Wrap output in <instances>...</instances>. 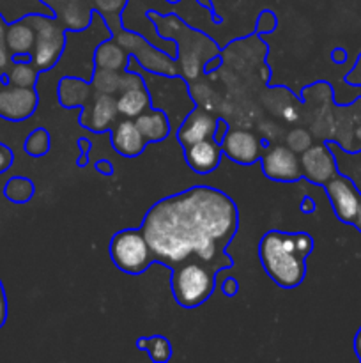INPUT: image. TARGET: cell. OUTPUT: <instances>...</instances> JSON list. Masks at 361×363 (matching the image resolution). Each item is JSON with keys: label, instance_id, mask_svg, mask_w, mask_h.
Returning a JSON list of instances; mask_svg holds the SVG:
<instances>
[{"label": "cell", "instance_id": "cell-17", "mask_svg": "<svg viewBox=\"0 0 361 363\" xmlns=\"http://www.w3.org/2000/svg\"><path fill=\"white\" fill-rule=\"evenodd\" d=\"M216 124H218V119H214L207 110L193 108L179 124L177 142L183 147H188V145H193L197 142L212 138L214 137Z\"/></svg>", "mask_w": 361, "mask_h": 363}, {"label": "cell", "instance_id": "cell-11", "mask_svg": "<svg viewBox=\"0 0 361 363\" xmlns=\"http://www.w3.org/2000/svg\"><path fill=\"white\" fill-rule=\"evenodd\" d=\"M119 108H117V96L115 94H99L92 92L91 99L81 106L80 113V126L94 131V133H105L119 117Z\"/></svg>", "mask_w": 361, "mask_h": 363}, {"label": "cell", "instance_id": "cell-14", "mask_svg": "<svg viewBox=\"0 0 361 363\" xmlns=\"http://www.w3.org/2000/svg\"><path fill=\"white\" fill-rule=\"evenodd\" d=\"M67 32H84L92 25L94 11L88 0H41Z\"/></svg>", "mask_w": 361, "mask_h": 363}, {"label": "cell", "instance_id": "cell-10", "mask_svg": "<svg viewBox=\"0 0 361 363\" xmlns=\"http://www.w3.org/2000/svg\"><path fill=\"white\" fill-rule=\"evenodd\" d=\"M262 172L271 181L278 183H296L303 177L301 160L289 145H275L264 151L260 158Z\"/></svg>", "mask_w": 361, "mask_h": 363}, {"label": "cell", "instance_id": "cell-4", "mask_svg": "<svg viewBox=\"0 0 361 363\" xmlns=\"http://www.w3.org/2000/svg\"><path fill=\"white\" fill-rule=\"evenodd\" d=\"M216 272L211 264L188 259L172 268V293L184 308H197L211 298L216 287Z\"/></svg>", "mask_w": 361, "mask_h": 363}, {"label": "cell", "instance_id": "cell-43", "mask_svg": "<svg viewBox=\"0 0 361 363\" xmlns=\"http://www.w3.org/2000/svg\"><path fill=\"white\" fill-rule=\"evenodd\" d=\"M198 2V6H202L204 7V9H207V11H214V6H212V0H197Z\"/></svg>", "mask_w": 361, "mask_h": 363}, {"label": "cell", "instance_id": "cell-2", "mask_svg": "<svg viewBox=\"0 0 361 363\" xmlns=\"http://www.w3.org/2000/svg\"><path fill=\"white\" fill-rule=\"evenodd\" d=\"M314 241L306 233L269 230L258 243V259L273 282L283 289H294L306 275V257Z\"/></svg>", "mask_w": 361, "mask_h": 363}, {"label": "cell", "instance_id": "cell-34", "mask_svg": "<svg viewBox=\"0 0 361 363\" xmlns=\"http://www.w3.org/2000/svg\"><path fill=\"white\" fill-rule=\"evenodd\" d=\"M76 145L81 149V156L78 158L76 165L80 167V169H84V167L88 163V149H91V142H88L87 138H78Z\"/></svg>", "mask_w": 361, "mask_h": 363}, {"label": "cell", "instance_id": "cell-20", "mask_svg": "<svg viewBox=\"0 0 361 363\" xmlns=\"http://www.w3.org/2000/svg\"><path fill=\"white\" fill-rule=\"evenodd\" d=\"M134 123H137L138 130H140V133L144 135L147 144L149 142L156 144V142L165 140V138L170 135V131H172L170 117L166 116L163 110L152 108V106L149 110H145L144 113H140V116L134 119Z\"/></svg>", "mask_w": 361, "mask_h": 363}, {"label": "cell", "instance_id": "cell-18", "mask_svg": "<svg viewBox=\"0 0 361 363\" xmlns=\"http://www.w3.org/2000/svg\"><path fill=\"white\" fill-rule=\"evenodd\" d=\"M222 145L214 138H207V140L197 142V144L184 147L186 163L197 174H209L218 169L219 162H222Z\"/></svg>", "mask_w": 361, "mask_h": 363}, {"label": "cell", "instance_id": "cell-39", "mask_svg": "<svg viewBox=\"0 0 361 363\" xmlns=\"http://www.w3.org/2000/svg\"><path fill=\"white\" fill-rule=\"evenodd\" d=\"M227 128H229V124H227V121H223V119H218V124H216V131H214V140L218 142V144H222V140H223V137H225V131H227Z\"/></svg>", "mask_w": 361, "mask_h": 363}, {"label": "cell", "instance_id": "cell-33", "mask_svg": "<svg viewBox=\"0 0 361 363\" xmlns=\"http://www.w3.org/2000/svg\"><path fill=\"white\" fill-rule=\"evenodd\" d=\"M13 160L14 156L13 152H11V149L0 142V174L6 172V170L13 165Z\"/></svg>", "mask_w": 361, "mask_h": 363}, {"label": "cell", "instance_id": "cell-3", "mask_svg": "<svg viewBox=\"0 0 361 363\" xmlns=\"http://www.w3.org/2000/svg\"><path fill=\"white\" fill-rule=\"evenodd\" d=\"M147 16L152 20L161 39L176 43L177 64L186 80L197 78L204 71L205 62L219 55V46L209 35L188 27L177 14H159L151 11Z\"/></svg>", "mask_w": 361, "mask_h": 363}, {"label": "cell", "instance_id": "cell-37", "mask_svg": "<svg viewBox=\"0 0 361 363\" xmlns=\"http://www.w3.org/2000/svg\"><path fill=\"white\" fill-rule=\"evenodd\" d=\"M7 319V298H6V291H4L2 282H0V328L6 325Z\"/></svg>", "mask_w": 361, "mask_h": 363}, {"label": "cell", "instance_id": "cell-7", "mask_svg": "<svg viewBox=\"0 0 361 363\" xmlns=\"http://www.w3.org/2000/svg\"><path fill=\"white\" fill-rule=\"evenodd\" d=\"M112 38L131 57H134V60L140 64L142 69H145L147 73L161 74V77H177V74H180L177 60L166 52H163V50L151 45L138 32L130 30V28H119L117 32H113Z\"/></svg>", "mask_w": 361, "mask_h": 363}, {"label": "cell", "instance_id": "cell-12", "mask_svg": "<svg viewBox=\"0 0 361 363\" xmlns=\"http://www.w3.org/2000/svg\"><path fill=\"white\" fill-rule=\"evenodd\" d=\"M324 186L335 215L343 223H353L361 204V195L353 184V181L342 174H336Z\"/></svg>", "mask_w": 361, "mask_h": 363}, {"label": "cell", "instance_id": "cell-42", "mask_svg": "<svg viewBox=\"0 0 361 363\" xmlns=\"http://www.w3.org/2000/svg\"><path fill=\"white\" fill-rule=\"evenodd\" d=\"M354 351H356L357 358L361 360V328H360V332H357L356 339H354Z\"/></svg>", "mask_w": 361, "mask_h": 363}, {"label": "cell", "instance_id": "cell-36", "mask_svg": "<svg viewBox=\"0 0 361 363\" xmlns=\"http://www.w3.org/2000/svg\"><path fill=\"white\" fill-rule=\"evenodd\" d=\"M222 291L227 294V296H236L237 291H239V284H237L236 279L229 277V279H227V280H223Z\"/></svg>", "mask_w": 361, "mask_h": 363}, {"label": "cell", "instance_id": "cell-6", "mask_svg": "<svg viewBox=\"0 0 361 363\" xmlns=\"http://www.w3.org/2000/svg\"><path fill=\"white\" fill-rule=\"evenodd\" d=\"M108 250L113 264L130 275H140L154 262V255L142 229L119 230L110 241Z\"/></svg>", "mask_w": 361, "mask_h": 363}, {"label": "cell", "instance_id": "cell-8", "mask_svg": "<svg viewBox=\"0 0 361 363\" xmlns=\"http://www.w3.org/2000/svg\"><path fill=\"white\" fill-rule=\"evenodd\" d=\"M145 80V78H144ZM154 84H147L149 94H151V101L154 108L163 110L168 117H172V110L177 112V121L179 124L183 123L184 117L195 108L193 101L188 96V85L186 78L177 77H161V74H154Z\"/></svg>", "mask_w": 361, "mask_h": 363}, {"label": "cell", "instance_id": "cell-27", "mask_svg": "<svg viewBox=\"0 0 361 363\" xmlns=\"http://www.w3.org/2000/svg\"><path fill=\"white\" fill-rule=\"evenodd\" d=\"M38 67L30 62H11L7 69V84L16 87H34L38 82Z\"/></svg>", "mask_w": 361, "mask_h": 363}, {"label": "cell", "instance_id": "cell-16", "mask_svg": "<svg viewBox=\"0 0 361 363\" xmlns=\"http://www.w3.org/2000/svg\"><path fill=\"white\" fill-rule=\"evenodd\" d=\"M223 155L239 165H253L264 155L262 142L253 133L244 130H230L222 140Z\"/></svg>", "mask_w": 361, "mask_h": 363}, {"label": "cell", "instance_id": "cell-35", "mask_svg": "<svg viewBox=\"0 0 361 363\" xmlns=\"http://www.w3.org/2000/svg\"><path fill=\"white\" fill-rule=\"evenodd\" d=\"M345 82L349 85H354V87H361V55L360 59L356 60V66L350 69V73L345 77Z\"/></svg>", "mask_w": 361, "mask_h": 363}, {"label": "cell", "instance_id": "cell-22", "mask_svg": "<svg viewBox=\"0 0 361 363\" xmlns=\"http://www.w3.org/2000/svg\"><path fill=\"white\" fill-rule=\"evenodd\" d=\"M127 60H130V53L113 38L101 41L94 50V67L122 73L127 69Z\"/></svg>", "mask_w": 361, "mask_h": 363}, {"label": "cell", "instance_id": "cell-28", "mask_svg": "<svg viewBox=\"0 0 361 363\" xmlns=\"http://www.w3.org/2000/svg\"><path fill=\"white\" fill-rule=\"evenodd\" d=\"M4 195L9 199L11 202H16V204H25V202L30 201L34 197V183L27 177H11L7 181L6 188H4Z\"/></svg>", "mask_w": 361, "mask_h": 363}, {"label": "cell", "instance_id": "cell-9", "mask_svg": "<svg viewBox=\"0 0 361 363\" xmlns=\"http://www.w3.org/2000/svg\"><path fill=\"white\" fill-rule=\"evenodd\" d=\"M117 94H119L117 96V108H119L120 116L126 119H137L140 113L152 106L151 94H149L144 77L130 67L122 71V80H120V89Z\"/></svg>", "mask_w": 361, "mask_h": 363}, {"label": "cell", "instance_id": "cell-45", "mask_svg": "<svg viewBox=\"0 0 361 363\" xmlns=\"http://www.w3.org/2000/svg\"><path fill=\"white\" fill-rule=\"evenodd\" d=\"M165 2H168V4H179L180 0H165Z\"/></svg>", "mask_w": 361, "mask_h": 363}, {"label": "cell", "instance_id": "cell-5", "mask_svg": "<svg viewBox=\"0 0 361 363\" xmlns=\"http://www.w3.org/2000/svg\"><path fill=\"white\" fill-rule=\"evenodd\" d=\"M35 30V45L32 50V64L38 67L39 73L52 69L57 66L60 57L66 52L67 35L66 28L57 21L55 16L46 14H27Z\"/></svg>", "mask_w": 361, "mask_h": 363}, {"label": "cell", "instance_id": "cell-30", "mask_svg": "<svg viewBox=\"0 0 361 363\" xmlns=\"http://www.w3.org/2000/svg\"><path fill=\"white\" fill-rule=\"evenodd\" d=\"M287 144H289V147L292 149V151L303 152L304 149H308L311 145V137L306 130L297 128V130L290 131L289 133V137H287Z\"/></svg>", "mask_w": 361, "mask_h": 363}, {"label": "cell", "instance_id": "cell-21", "mask_svg": "<svg viewBox=\"0 0 361 363\" xmlns=\"http://www.w3.org/2000/svg\"><path fill=\"white\" fill-rule=\"evenodd\" d=\"M59 103L64 108H78L84 106L91 99L92 87L91 82L80 77H62L57 87Z\"/></svg>", "mask_w": 361, "mask_h": 363}, {"label": "cell", "instance_id": "cell-15", "mask_svg": "<svg viewBox=\"0 0 361 363\" xmlns=\"http://www.w3.org/2000/svg\"><path fill=\"white\" fill-rule=\"evenodd\" d=\"M301 170L303 176L314 184H326L338 174V165L326 144L310 145L301 152Z\"/></svg>", "mask_w": 361, "mask_h": 363}, {"label": "cell", "instance_id": "cell-32", "mask_svg": "<svg viewBox=\"0 0 361 363\" xmlns=\"http://www.w3.org/2000/svg\"><path fill=\"white\" fill-rule=\"evenodd\" d=\"M6 30H7V23L6 20L0 16V71H6L7 67L11 66V53L9 50H7Z\"/></svg>", "mask_w": 361, "mask_h": 363}, {"label": "cell", "instance_id": "cell-19", "mask_svg": "<svg viewBox=\"0 0 361 363\" xmlns=\"http://www.w3.org/2000/svg\"><path fill=\"white\" fill-rule=\"evenodd\" d=\"M145 138L138 130L134 119H124L117 123L112 130V145L117 155L124 158H137L144 152Z\"/></svg>", "mask_w": 361, "mask_h": 363}, {"label": "cell", "instance_id": "cell-24", "mask_svg": "<svg viewBox=\"0 0 361 363\" xmlns=\"http://www.w3.org/2000/svg\"><path fill=\"white\" fill-rule=\"evenodd\" d=\"M88 2H91L92 11L103 18L106 28L112 34L122 28V14L130 0H88Z\"/></svg>", "mask_w": 361, "mask_h": 363}, {"label": "cell", "instance_id": "cell-41", "mask_svg": "<svg viewBox=\"0 0 361 363\" xmlns=\"http://www.w3.org/2000/svg\"><path fill=\"white\" fill-rule=\"evenodd\" d=\"M301 211L304 213V215H310V213L315 211V202L311 197H304L303 201H301Z\"/></svg>", "mask_w": 361, "mask_h": 363}, {"label": "cell", "instance_id": "cell-46", "mask_svg": "<svg viewBox=\"0 0 361 363\" xmlns=\"http://www.w3.org/2000/svg\"><path fill=\"white\" fill-rule=\"evenodd\" d=\"M4 87V82H2V77H0V89Z\"/></svg>", "mask_w": 361, "mask_h": 363}, {"label": "cell", "instance_id": "cell-38", "mask_svg": "<svg viewBox=\"0 0 361 363\" xmlns=\"http://www.w3.org/2000/svg\"><path fill=\"white\" fill-rule=\"evenodd\" d=\"M94 169L98 170L101 176H106V177L113 176V165L112 162H108V160H99V162H96Z\"/></svg>", "mask_w": 361, "mask_h": 363}, {"label": "cell", "instance_id": "cell-31", "mask_svg": "<svg viewBox=\"0 0 361 363\" xmlns=\"http://www.w3.org/2000/svg\"><path fill=\"white\" fill-rule=\"evenodd\" d=\"M276 25H278V18H276V14L273 13V11L265 9L258 14L257 23H255V32H257L258 35L271 34V32L276 28Z\"/></svg>", "mask_w": 361, "mask_h": 363}, {"label": "cell", "instance_id": "cell-23", "mask_svg": "<svg viewBox=\"0 0 361 363\" xmlns=\"http://www.w3.org/2000/svg\"><path fill=\"white\" fill-rule=\"evenodd\" d=\"M6 43L11 57L18 55V53H32L35 45V30L27 16L7 25Z\"/></svg>", "mask_w": 361, "mask_h": 363}, {"label": "cell", "instance_id": "cell-44", "mask_svg": "<svg viewBox=\"0 0 361 363\" xmlns=\"http://www.w3.org/2000/svg\"><path fill=\"white\" fill-rule=\"evenodd\" d=\"M353 225H356V227H357V230H360V233H361V204H360V209H357L356 218H354Z\"/></svg>", "mask_w": 361, "mask_h": 363}, {"label": "cell", "instance_id": "cell-13", "mask_svg": "<svg viewBox=\"0 0 361 363\" xmlns=\"http://www.w3.org/2000/svg\"><path fill=\"white\" fill-rule=\"evenodd\" d=\"M39 96L34 87H16L4 85L0 89V117L7 121H25L35 112Z\"/></svg>", "mask_w": 361, "mask_h": 363}, {"label": "cell", "instance_id": "cell-40", "mask_svg": "<svg viewBox=\"0 0 361 363\" xmlns=\"http://www.w3.org/2000/svg\"><path fill=\"white\" fill-rule=\"evenodd\" d=\"M331 60L336 64H343L347 60V52L343 48H335L331 52Z\"/></svg>", "mask_w": 361, "mask_h": 363}, {"label": "cell", "instance_id": "cell-25", "mask_svg": "<svg viewBox=\"0 0 361 363\" xmlns=\"http://www.w3.org/2000/svg\"><path fill=\"white\" fill-rule=\"evenodd\" d=\"M120 80H122V73H119V71L94 67L88 82H91L92 92H99V94H117L120 89Z\"/></svg>", "mask_w": 361, "mask_h": 363}, {"label": "cell", "instance_id": "cell-29", "mask_svg": "<svg viewBox=\"0 0 361 363\" xmlns=\"http://www.w3.org/2000/svg\"><path fill=\"white\" fill-rule=\"evenodd\" d=\"M50 145H52V138H50L48 131L45 128H38L25 140V152L34 158H41V156L48 155Z\"/></svg>", "mask_w": 361, "mask_h": 363}, {"label": "cell", "instance_id": "cell-1", "mask_svg": "<svg viewBox=\"0 0 361 363\" xmlns=\"http://www.w3.org/2000/svg\"><path fill=\"white\" fill-rule=\"evenodd\" d=\"M239 227L232 199L211 186H193L156 202L142 222L154 261L173 266L198 259L212 268H230L225 248Z\"/></svg>", "mask_w": 361, "mask_h": 363}, {"label": "cell", "instance_id": "cell-26", "mask_svg": "<svg viewBox=\"0 0 361 363\" xmlns=\"http://www.w3.org/2000/svg\"><path fill=\"white\" fill-rule=\"evenodd\" d=\"M137 347L145 351L152 362H168L172 358V344L165 337H142L137 340Z\"/></svg>", "mask_w": 361, "mask_h": 363}]
</instances>
